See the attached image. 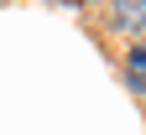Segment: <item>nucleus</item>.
<instances>
[{
  "label": "nucleus",
  "instance_id": "nucleus-2",
  "mask_svg": "<svg viewBox=\"0 0 146 135\" xmlns=\"http://www.w3.org/2000/svg\"><path fill=\"white\" fill-rule=\"evenodd\" d=\"M125 73H136V78H146V42H136L131 52H125Z\"/></svg>",
  "mask_w": 146,
  "mask_h": 135
},
{
  "label": "nucleus",
  "instance_id": "nucleus-3",
  "mask_svg": "<svg viewBox=\"0 0 146 135\" xmlns=\"http://www.w3.org/2000/svg\"><path fill=\"white\" fill-rule=\"evenodd\" d=\"M125 88H131L136 99H141V94H146V78H136V73H125Z\"/></svg>",
  "mask_w": 146,
  "mask_h": 135
},
{
  "label": "nucleus",
  "instance_id": "nucleus-1",
  "mask_svg": "<svg viewBox=\"0 0 146 135\" xmlns=\"http://www.w3.org/2000/svg\"><path fill=\"white\" fill-rule=\"evenodd\" d=\"M110 26L115 31H146V0H120V5H110Z\"/></svg>",
  "mask_w": 146,
  "mask_h": 135
}]
</instances>
